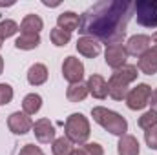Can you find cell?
Returning a JSON list of instances; mask_svg holds the SVG:
<instances>
[{
	"mask_svg": "<svg viewBox=\"0 0 157 155\" xmlns=\"http://www.w3.org/2000/svg\"><path fill=\"white\" fill-rule=\"evenodd\" d=\"M44 28V22L39 15H26L22 24H20V31L22 33H37L39 35L40 29Z\"/></svg>",
	"mask_w": 157,
	"mask_h": 155,
	"instance_id": "cell-20",
	"label": "cell"
},
{
	"mask_svg": "<svg viewBox=\"0 0 157 155\" xmlns=\"http://www.w3.org/2000/svg\"><path fill=\"white\" fill-rule=\"evenodd\" d=\"M18 155H44V152L40 150L39 146H35V144H26V146L20 150Z\"/></svg>",
	"mask_w": 157,
	"mask_h": 155,
	"instance_id": "cell-29",
	"label": "cell"
},
{
	"mask_svg": "<svg viewBox=\"0 0 157 155\" xmlns=\"http://www.w3.org/2000/svg\"><path fill=\"white\" fill-rule=\"evenodd\" d=\"M104 60L110 68L113 70H121L122 66H126V60H128V53H126V47L122 44H112L106 47V53H104Z\"/></svg>",
	"mask_w": 157,
	"mask_h": 155,
	"instance_id": "cell-8",
	"label": "cell"
},
{
	"mask_svg": "<svg viewBox=\"0 0 157 155\" xmlns=\"http://www.w3.org/2000/svg\"><path fill=\"white\" fill-rule=\"evenodd\" d=\"M7 126H9V130L15 135H24L29 130H33V120L29 119V115H26L24 112L22 113L20 112H15V113H11L9 119H7Z\"/></svg>",
	"mask_w": 157,
	"mask_h": 155,
	"instance_id": "cell-9",
	"label": "cell"
},
{
	"mask_svg": "<svg viewBox=\"0 0 157 155\" xmlns=\"http://www.w3.org/2000/svg\"><path fill=\"white\" fill-rule=\"evenodd\" d=\"M53 155H73L75 148H73V142L68 139V137H59L53 141Z\"/></svg>",
	"mask_w": 157,
	"mask_h": 155,
	"instance_id": "cell-22",
	"label": "cell"
},
{
	"mask_svg": "<svg viewBox=\"0 0 157 155\" xmlns=\"http://www.w3.org/2000/svg\"><path fill=\"white\" fill-rule=\"evenodd\" d=\"M154 42H157V31L154 33Z\"/></svg>",
	"mask_w": 157,
	"mask_h": 155,
	"instance_id": "cell-32",
	"label": "cell"
},
{
	"mask_svg": "<svg viewBox=\"0 0 157 155\" xmlns=\"http://www.w3.org/2000/svg\"><path fill=\"white\" fill-rule=\"evenodd\" d=\"M148 104H152V110L157 112V88L152 91V97H150V102H148Z\"/></svg>",
	"mask_w": 157,
	"mask_h": 155,
	"instance_id": "cell-30",
	"label": "cell"
},
{
	"mask_svg": "<svg viewBox=\"0 0 157 155\" xmlns=\"http://www.w3.org/2000/svg\"><path fill=\"white\" fill-rule=\"evenodd\" d=\"M88 91L95 97V99H106L108 97V82L104 80V77L101 75H91L88 78Z\"/></svg>",
	"mask_w": 157,
	"mask_h": 155,
	"instance_id": "cell-14",
	"label": "cell"
},
{
	"mask_svg": "<svg viewBox=\"0 0 157 155\" xmlns=\"http://www.w3.org/2000/svg\"><path fill=\"white\" fill-rule=\"evenodd\" d=\"M154 126H157V112L155 110H148V112H144L143 115L139 117V128H143L144 131L150 130V128H154Z\"/></svg>",
	"mask_w": 157,
	"mask_h": 155,
	"instance_id": "cell-26",
	"label": "cell"
},
{
	"mask_svg": "<svg viewBox=\"0 0 157 155\" xmlns=\"http://www.w3.org/2000/svg\"><path fill=\"white\" fill-rule=\"evenodd\" d=\"M64 131L73 144L82 146L90 139V122L82 113H71L64 122Z\"/></svg>",
	"mask_w": 157,
	"mask_h": 155,
	"instance_id": "cell-4",
	"label": "cell"
},
{
	"mask_svg": "<svg viewBox=\"0 0 157 155\" xmlns=\"http://www.w3.org/2000/svg\"><path fill=\"white\" fill-rule=\"evenodd\" d=\"M137 70L143 71L144 75H155L157 73V46L150 47L144 55L139 57Z\"/></svg>",
	"mask_w": 157,
	"mask_h": 155,
	"instance_id": "cell-12",
	"label": "cell"
},
{
	"mask_svg": "<svg viewBox=\"0 0 157 155\" xmlns=\"http://www.w3.org/2000/svg\"><path fill=\"white\" fill-rule=\"evenodd\" d=\"M78 24H80V17L77 13H73V11H64L57 18V28H60V29H64L68 33L78 29Z\"/></svg>",
	"mask_w": 157,
	"mask_h": 155,
	"instance_id": "cell-15",
	"label": "cell"
},
{
	"mask_svg": "<svg viewBox=\"0 0 157 155\" xmlns=\"http://www.w3.org/2000/svg\"><path fill=\"white\" fill-rule=\"evenodd\" d=\"M91 117H93V120L99 124V126H102L106 131H110L112 135H119V137H122V135H126V131H128V122H126V119L117 113V112H113V110H108V108H102V106H95L93 110H91Z\"/></svg>",
	"mask_w": 157,
	"mask_h": 155,
	"instance_id": "cell-3",
	"label": "cell"
},
{
	"mask_svg": "<svg viewBox=\"0 0 157 155\" xmlns=\"http://www.w3.org/2000/svg\"><path fill=\"white\" fill-rule=\"evenodd\" d=\"M62 77L66 78L70 84L82 82L84 77V64L78 60L77 57H66L62 62Z\"/></svg>",
	"mask_w": 157,
	"mask_h": 155,
	"instance_id": "cell-7",
	"label": "cell"
},
{
	"mask_svg": "<svg viewBox=\"0 0 157 155\" xmlns=\"http://www.w3.org/2000/svg\"><path fill=\"white\" fill-rule=\"evenodd\" d=\"M73 155H104V150H102V146L101 144H97V142H86V144H82L80 148H77Z\"/></svg>",
	"mask_w": 157,
	"mask_h": 155,
	"instance_id": "cell-25",
	"label": "cell"
},
{
	"mask_svg": "<svg viewBox=\"0 0 157 155\" xmlns=\"http://www.w3.org/2000/svg\"><path fill=\"white\" fill-rule=\"evenodd\" d=\"M13 100V88L9 84H0V106H6Z\"/></svg>",
	"mask_w": 157,
	"mask_h": 155,
	"instance_id": "cell-27",
	"label": "cell"
},
{
	"mask_svg": "<svg viewBox=\"0 0 157 155\" xmlns=\"http://www.w3.org/2000/svg\"><path fill=\"white\" fill-rule=\"evenodd\" d=\"M0 49H2V40H0Z\"/></svg>",
	"mask_w": 157,
	"mask_h": 155,
	"instance_id": "cell-33",
	"label": "cell"
},
{
	"mask_svg": "<svg viewBox=\"0 0 157 155\" xmlns=\"http://www.w3.org/2000/svg\"><path fill=\"white\" fill-rule=\"evenodd\" d=\"M33 133L39 142H51L55 139V126L49 122V119H39L33 122Z\"/></svg>",
	"mask_w": 157,
	"mask_h": 155,
	"instance_id": "cell-11",
	"label": "cell"
},
{
	"mask_svg": "<svg viewBox=\"0 0 157 155\" xmlns=\"http://www.w3.org/2000/svg\"><path fill=\"white\" fill-rule=\"evenodd\" d=\"M18 29H20V28H18V24H17L15 20H9V18H7V20H2V22H0V40L13 37Z\"/></svg>",
	"mask_w": 157,
	"mask_h": 155,
	"instance_id": "cell-24",
	"label": "cell"
},
{
	"mask_svg": "<svg viewBox=\"0 0 157 155\" xmlns=\"http://www.w3.org/2000/svg\"><path fill=\"white\" fill-rule=\"evenodd\" d=\"M144 141H146V146L150 150H157V126L144 131Z\"/></svg>",
	"mask_w": 157,
	"mask_h": 155,
	"instance_id": "cell-28",
	"label": "cell"
},
{
	"mask_svg": "<svg viewBox=\"0 0 157 155\" xmlns=\"http://www.w3.org/2000/svg\"><path fill=\"white\" fill-rule=\"evenodd\" d=\"M48 80V68L44 64H33L28 70V82L31 86H40Z\"/></svg>",
	"mask_w": 157,
	"mask_h": 155,
	"instance_id": "cell-17",
	"label": "cell"
},
{
	"mask_svg": "<svg viewBox=\"0 0 157 155\" xmlns=\"http://www.w3.org/2000/svg\"><path fill=\"white\" fill-rule=\"evenodd\" d=\"M137 75H139V70H137V66H132V64H126L121 70H115L108 80V95L113 100L126 99V95L130 91L128 86L137 78Z\"/></svg>",
	"mask_w": 157,
	"mask_h": 155,
	"instance_id": "cell-2",
	"label": "cell"
},
{
	"mask_svg": "<svg viewBox=\"0 0 157 155\" xmlns=\"http://www.w3.org/2000/svg\"><path fill=\"white\" fill-rule=\"evenodd\" d=\"M40 108H42V97H40L39 93H29V95L24 97L22 110H24L26 115H35Z\"/></svg>",
	"mask_w": 157,
	"mask_h": 155,
	"instance_id": "cell-21",
	"label": "cell"
},
{
	"mask_svg": "<svg viewBox=\"0 0 157 155\" xmlns=\"http://www.w3.org/2000/svg\"><path fill=\"white\" fill-rule=\"evenodd\" d=\"M88 84L84 82H77V84H70L68 89H66V97L70 102H80L88 97Z\"/></svg>",
	"mask_w": 157,
	"mask_h": 155,
	"instance_id": "cell-19",
	"label": "cell"
},
{
	"mask_svg": "<svg viewBox=\"0 0 157 155\" xmlns=\"http://www.w3.org/2000/svg\"><path fill=\"white\" fill-rule=\"evenodd\" d=\"M2 70H4V59L0 57V73H2Z\"/></svg>",
	"mask_w": 157,
	"mask_h": 155,
	"instance_id": "cell-31",
	"label": "cell"
},
{
	"mask_svg": "<svg viewBox=\"0 0 157 155\" xmlns=\"http://www.w3.org/2000/svg\"><path fill=\"white\" fill-rule=\"evenodd\" d=\"M137 24L144 28H157V0H137L133 2Z\"/></svg>",
	"mask_w": 157,
	"mask_h": 155,
	"instance_id": "cell-5",
	"label": "cell"
},
{
	"mask_svg": "<svg viewBox=\"0 0 157 155\" xmlns=\"http://www.w3.org/2000/svg\"><path fill=\"white\" fill-rule=\"evenodd\" d=\"M132 11L133 2L128 0L97 2L80 17L78 31L82 37H91L99 42H104L106 46L121 44L126 35Z\"/></svg>",
	"mask_w": 157,
	"mask_h": 155,
	"instance_id": "cell-1",
	"label": "cell"
},
{
	"mask_svg": "<svg viewBox=\"0 0 157 155\" xmlns=\"http://www.w3.org/2000/svg\"><path fill=\"white\" fill-rule=\"evenodd\" d=\"M150 44H152V39L148 35H133V37L128 39L124 47H126V53L128 55L141 57V55H144L150 49Z\"/></svg>",
	"mask_w": 157,
	"mask_h": 155,
	"instance_id": "cell-10",
	"label": "cell"
},
{
	"mask_svg": "<svg viewBox=\"0 0 157 155\" xmlns=\"http://www.w3.org/2000/svg\"><path fill=\"white\" fill-rule=\"evenodd\" d=\"M150 97H152V88L148 84H137L135 88H132L126 95V106L133 112L137 110H143L148 106L150 102Z\"/></svg>",
	"mask_w": 157,
	"mask_h": 155,
	"instance_id": "cell-6",
	"label": "cell"
},
{
	"mask_svg": "<svg viewBox=\"0 0 157 155\" xmlns=\"http://www.w3.org/2000/svg\"><path fill=\"white\" fill-rule=\"evenodd\" d=\"M39 44H40V35H37V33H20V37L15 40V47L24 49V51L35 49V47H39Z\"/></svg>",
	"mask_w": 157,
	"mask_h": 155,
	"instance_id": "cell-18",
	"label": "cell"
},
{
	"mask_svg": "<svg viewBox=\"0 0 157 155\" xmlns=\"http://www.w3.org/2000/svg\"><path fill=\"white\" fill-rule=\"evenodd\" d=\"M139 141L133 137V135H122L119 139L117 144V153L119 155H139Z\"/></svg>",
	"mask_w": 157,
	"mask_h": 155,
	"instance_id": "cell-16",
	"label": "cell"
},
{
	"mask_svg": "<svg viewBox=\"0 0 157 155\" xmlns=\"http://www.w3.org/2000/svg\"><path fill=\"white\" fill-rule=\"evenodd\" d=\"M49 37H51V42H53L57 47H62V46H66V44L71 40V33H68V31H64V29H60V28H55V29H51Z\"/></svg>",
	"mask_w": 157,
	"mask_h": 155,
	"instance_id": "cell-23",
	"label": "cell"
},
{
	"mask_svg": "<svg viewBox=\"0 0 157 155\" xmlns=\"http://www.w3.org/2000/svg\"><path fill=\"white\" fill-rule=\"evenodd\" d=\"M77 51L88 59H95L101 53V42L91 37H80L77 40Z\"/></svg>",
	"mask_w": 157,
	"mask_h": 155,
	"instance_id": "cell-13",
	"label": "cell"
}]
</instances>
